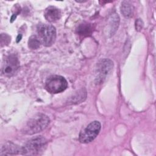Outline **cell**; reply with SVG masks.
I'll return each mask as SVG.
<instances>
[{
  "instance_id": "1",
  "label": "cell",
  "mask_w": 156,
  "mask_h": 156,
  "mask_svg": "<svg viewBox=\"0 0 156 156\" xmlns=\"http://www.w3.org/2000/svg\"><path fill=\"white\" fill-rule=\"evenodd\" d=\"M50 119L48 116L38 113L31 118L24 127L23 132L28 135H33L43 130L49 124Z\"/></svg>"
},
{
  "instance_id": "2",
  "label": "cell",
  "mask_w": 156,
  "mask_h": 156,
  "mask_svg": "<svg viewBox=\"0 0 156 156\" xmlns=\"http://www.w3.org/2000/svg\"><path fill=\"white\" fill-rule=\"evenodd\" d=\"M38 37L41 44L46 47L52 46L56 39V30L51 24H40L37 26Z\"/></svg>"
},
{
  "instance_id": "3",
  "label": "cell",
  "mask_w": 156,
  "mask_h": 156,
  "mask_svg": "<svg viewBox=\"0 0 156 156\" xmlns=\"http://www.w3.org/2000/svg\"><path fill=\"white\" fill-rule=\"evenodd\" d=\"M46 145V140L42 136H35L29 140L24 146L21 147V154L23 155H38L44 150Z\"/></svg>"
},
{
  "instance_id": "4",
  "label": "cell",
  "mask_w": 156,
  "mask_h": 156,
  "mask_svg": "<svg viewBox=\"0 0 156 156\" xmlns=\"http://www.w3.org/2000/svg\"><path fill=\"white\" fill-rule=\"evenodd\" d=\"M44 87L49 93L57 94L66 89L68 82L65 78L62 76L52 75L46 79Z\"/></svg>"
},
{
  "instance_id": "5",
  "label": "cell",
  "mask_w": 156,
  "mask_h": 156,
  "mask_svg": "<svg viewBox=\"0 0 156 156\" xmlns=\"http://www.w3.org/2000/svg\"><path fill=\"white\" fill-rule=\"evenodd\" d=\"M101 124L98 121H94L85 127L80 133L79 140L82 143L91 142L99 134L101 130Z\"/></svg>"
},
{
  "instance_id": "6",
  "label": "cell",
  "mask_w": 156,
  "mask_h": 156,
  "mask_svg": "<svg viewBox=\"0 0 156 156\" xmlns=\"http://www.w3.org/2000/svg\"><path fill=\"white\" fill-rule=\"evenodd\" d=\"M20 68V62L15 54L9 55L4 59L2 68V73L5 76L14 75Z\"/></svg>"
},
{
  "instance_id": "7",
  "label": "cell",
  "mask_w": 156,
  "mask_h": 156,
  "mask_svg": "<svg viewBox=\"0 0 156 156\" xmlns=\"http://www.w3.org/2000/svg\"><path fill=\"white\" fill-rule=\"evenodd\" d=\"M113 63L112 60L104 58L99 62L98 63V74L101 79L105 78L113 69Z\"/></svg>"
},
{
  "instance_id": "8",
  "label": "cell",
  "mask_w": 156,
  "mask_h": 156,
  "mask_svg": "<svg viewBox=\"0 0 156 156\" xmlns=\"http://www.w3.org/2000/svg\"><path fill=\"white\" fill-rule=\"evenodd\" d=\"M44 16L46 20L49 22H55L60 18L61 12L57 7L49 6L45 9Z\"/></svg>"
},
{
  "instance_id": "9",
  "label": "cell",
  "mask_w": 156,
  "mask_h": 156,
  "mask_svg": "<svg viewBox=\"0 0 156 156\" xmlns=\"http://www.w3.org/2000/svg\"><path fill=\"white\" fill-rule=\"evenodd\" d=\"M21 147H18L12 143H6L1 147V155H11L21 153Z\"/></svg>"
},
{
  "instance_id": "10",
  "label": "cell",
  "mask_w": 156,
  "mask_h": 156,
  "mask_svg": "<svg viewBox=\"0 0 156 156\" xmlns=\"http://www.w3.org/2000/svg\"><path fill=\"white\" fill-rule=\"evenodd\" d=\"M133 7L129 1H122L121 6L122 14L127 18L130 17L133 14Z\"/></svg>"
},
{
  "instance_id": "11",
  "label": "cell",
  "mask_w": 156,
  "mask_h": 156,
  "mask_svg": "<svg viewBox=\"0 0 156 156\" xmlns=\"http://www.w3.org/2000/svg\"><path fill=\"white\" fill-rule=\"evenodd\" d=\"M92 27L90 24L83 23L79 25L77 29V33L82 37L88 36L91 34Z\"/></svg>"
},
{
  "instance_id": "12",
  "label": "cell",
  "mask_w": 156,
  "mask_h": 156,
  "mask_svg": "<svg viewBox=\"0 0 156 156\" xmlns=\"http://www.w3.org/2000/svg\"><path fill=\"white\" fill-rule=\"evenodd\" d=\"M41 41L37 35H32L28 40V46L31 49H37L40 48Z\"/></svg>"
},
{
  "instance_id": "13",
  "label": "cell",
  "mask_w": 156,
  "mask_h": 156,
  "mask_svg": "<svg viewBox=\"0 0 156 156\" xmlns=\"http://www.w3.org/2000/svg\"><path fill=\"white\" fill-rule=\"evenodd\" d=\"M143 21L140 20V19H138L136 22H135V27H136V30H140L142 28H143Z\"/></svg>"
}]
</instances>
